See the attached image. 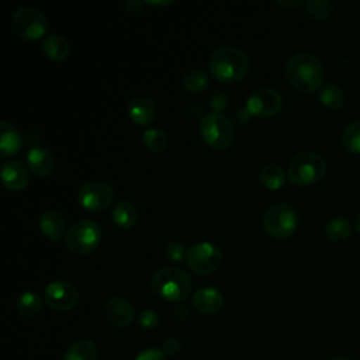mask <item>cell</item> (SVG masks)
<instances>
[{
	"label": "cell",
	"instance_id": "obj_36",
	"mask_svg": "<svg viewBox=\"0 0 360 360\" xmlns=\"http://www.w3.org/2000/svg\"><path fill=\"white\" fill-rule=\"evenodd\" d=\"M188 314H190L188 305H186V304H183V302H179V304L174 307V315H176V318H179V319H186V318L188 316Z\"/></svg>",
	"mask_w": 360,
	"mask_h": 360
},
{
	"label": "cell",
	"instance_id": "obj_18",
	"mask_svg": "<svg viewBox=\"0 0 360 360\" xmlns=\"http://www.w3.org/2000/svg\"><path fill=\"white\" fill-rule=\"evenodd\" d=\"M39 228L51 240H59L66 236V222L63 215L56 210H45L39 217Z\"/></svg>",
	"mask_w": 360,
	"mask_h": 360
},
{
	"label": "cell",
	"instance_id": "obj_33",
	"mask_svg": "<svg viewBox=\"0 0 360 360\" xmlns=\"http://www.w3.org/2000/svg\"><path fill=\"white\" fill-rule=\"evenodd\" d=\"M160 350L166 354V357H176L181 352V340L179 338L170 336L162 342Z\"/></svg>",
	"mask_w": 360,
	"mask_h": 360
},
{
	"label": "cell",
	"instance_id": "obj_10",
	"mask_svg": "<svg viewBox=\"0 0 360 360\" xmlns=\"http://www.w3.org/2000/svg\"><path fill=\"white\" fill-rule=\"evenodd\" d=\"M80 205L91 212L107 210L114 200V188L101 179H91L82 184L77 191Z\"/></svg>",
	"mask_w": 360,
	"mask_h": 360
},
{
	"label": "cell",
	"instance_id": "obj_35",
	"mask_svg": "<svg viewBox=\"0 0 360 360\" xmlns=\"http://www.w3.org/2000/svg\"><path fill=\"white\" fill-rule=\"evenodd\" d=\"M143 7V1L141 0H127L124 1V8L129 13H139Z\"/></svg>",
	"mask_w": 360,
	"mask_h": 360
},
{
	"label": "cell",
	"instance_id": "obj_23",
	"mask_svg": "<svg viewBox=\"0 0 360 360\" xmlns=\"http://www.w3.org/2000/svg\"><path fill=\"white\" fill-rule=\"evenodd\" d=\"M257 179H259V183L269 190H278L287 181V176H285L284 170L276 163L264 165L259 170Z\"/></svg>",
	"mask_w": 360,
	"mask_h": 360
},
{
	"label": "cell",
	"instance_id": "obj_29",
	"mask_svg": "<svg viewBox=\"0 0 360 360\" xmlns=\"http://www.w3.org/2000/svg\"><path fill=\"white\" fill-rule=\"evenodd\" d=\"M342 143L352 153H360V120H354L346 125L342 132Z\"/></svg>",
	"mask_w": 360,
	"mask_h": 360
},
{
	"label": "cell",
	"instance_id": "obj_39",
	"mask_svg": "<svg viewBox=\"0 0 360 360\" xmlns=\"http://www.w3.org/2000/svg\"><path fill=\"white\" fill-rule=\"evenodd\" d=\"M354 228L357 229V232L360 233V211L356 214L354 217Z\"/></svg>",
	"mask_w": 360,
	"mask_h": 360
},
{
	"label": "cell",
	"instance_id": "obj_27",
	"mask_svg": "<svg viewBox=\"0 0 360 360\" xmlns=\"http://www.w3.org/2000/svg\"><path fill=\"white\" fill-rule=\"evenodd\" d=\"M210 75L202 69H191L183 77V87L190 93H201L210 87Z\"/></svg>",
	"mask_w": 360,
	"mask_h": 360
},
{
	"label": "cell",
	"instance_id": "obj_15",
	"mask_svg": "<svg viewBox=\"0 0 360 360\" xmlns=\"http://www.w3.org/2000/svg\"><path fill=\"white\" fill-rule=\"evenodd\" d=\"M28 180V170L20 160L10 159L1 165V183L6 188L21 191L27 187Z\"/></svg>",
	"mask_w": 360,
	"mask_h": 360
},
{
	"label": "cell",
	"instance_id": "obj_16",
	"mask_svg": "<svg viewBox=\"0 0 360 360\" xmlns=\"http://www.w3.org/2000/svg\"><path fill=\"white\" fill-rule=\"evenodd\" d=\"M127 112L132 122L138 125H146L155 121L158 108L155 101L148 96H135L127 105Z\"/></svg>",
	"mask_w": 360,
	"mask_h": 360
},
{
	"label": "cell",
	"instance_id": "obj_30",
	"mask_svg": "<svg viewBox=\"0 0 360 360\" xmlns=\"http://www.w3.org/2000/svg\"><path fill=\"white\" fill-rule=\"evenodd\" d=\"M335 8L333 1L330 0H308L305 3L307 14L314 20H326L332 15Z\"/></svg>",
	"mask_w": 360,
	"mask_h": 360
},
{
	"label": "cell",
	"instance_id": "obj_31",
	"mask_svg": "<svg viewBox=\"0 0 360 360\" xmlns=\"http://www.w3.org/2000/svg\"><path fill=\"white\" fill-rule=\"evenodd\" d=\"M136 322L138 325L145 329V330H152L155 329L158 325H159V315L156 311L153 309H143L138 314V318H136Z\"/></svg>",
	"mask_w": 360,
	"mask_h": 360
},
{
	"label": "cell",
	"instance_id": "obj_1",
	"mask_svg": "<svg viewBox=\"0 0 360 360\" xmlns=\"http://www.w3.org/2000/svg\"><path fill=\"white\" fill-rule=\"evenodd\" d=\"M250 60L248 53L233 45H221L215 48L208 58L211 76L222 83H235L242 80L249 72Z\"/></svg>",
	"mask_w": 360,
	"mask_h": 360
},
{
	"label": "cell",
	"instance_id": "obj_20",
	"mask_svg": "<svg viewBox=\"0 0 360 360\" xmlns=\"http://www.w3.org/2000/svg\"><path fill=\"white\" fill-rule=\"evenodd\" d=\"M111 219L118 228H132L138 221V210L131 201L120 200L112 205Z\"/></svg>",
	"mask_w": 360,
	"mask_h": 360
},
{
	"label": "cell",
	"instance_id": "obj_24",
	"mask_svg": "<svg viewBox=\"0 0 360 360\" xmlns=\"http://www.w3.org/2000/svg\"><path fill=\"white\" fill-rule=\"evenodd\" d=\"M319 101L329 110H340L345 104V91L335 83H325L318 93Z\"/></svg>",
	"mask_w": 360,
	"mask_h": 360
},
{
	"label": "cell",
	"instance_id": "obj_34",
	"mask_svg": "<svg viewBox=\"0 0 360 360\" xmlns=\"http://www.w3.org/2000/svg\"><path fill=\"white\" fill-rule=\"evenodd\" d=\"M135 360H167V357L158 347H146L136 354Z\"/></svg>",
	"mask_w": 360,
	"mask_h": 360
},
{
	"label": "cell",
	"instance_id": "obj_38",
	"mask_svg": "<svg viewBox=\"0 0 360 360\" xmlns=\"http://www.w3.org/2000/svg\"><path fill=\"white\" fill-rule=\"evenodd\" d=\"M148 4H152V6H167V4H172L173 1L172 0H165V1H146Z\"/></svg>",
	"mask_w": 360,
	"mask_h": 360
},
{
	"label": "cell",
	"instance_id": "obj_26",
	"mask_svg": "<svg viewBox=\"0 0 360 360\" xmlns=\"http://www.w3.org/2000/svg\"><path fill=\"white\" fill-rule=\"evenodd\" d=\"M352 231H353L352 222L343 217L332 218L330 221H328L325 226L326 236L335 242H343L349 239V236L352 235Z\"/></svg>",
	"mask_w": 360,
	"mask_h": 360
},
{
	"label": "cell",
	"instance_id": "obj_12",
	"mask_svg": "<svg viewBox=\"0 0 360 360\" xmlns=\"http://www.w3.org/2000/svg\"><path fill=\"white\" fill-rule=\"evenodd\" d=\"M44 300L52 309L70 311L79 302V291L70 281L55 280L45 287Z\"/></svg>",
	"mask_w": 360,
	"mask_h": 360
},
{
	"label": "cell",
	"instance_id": "obj_11",
	"mask_svg": "<svg viewBox=\"0 0 360 360\" xmlns=\"http://www.w3.org/2000/svg\"><path fill=\"white\" fill-rule=\"evenodd\" d=\"M283 107V96L273 87H262L250 93L246 101V111L259 118L276 115Z\"/></svg>",
	"mask_w": 360,
	"mask_h": 360
},
{
	"label": "cell",
	"instance_id": "obj_25",
	"mask_svg": "<svg viewBox=\"0 0 360 360\" xmlns=\"http://www.w3.org/2000/svg\"><path fill=\"white\" fill-rule=\"evenodd\" d=\"M44 307V298L35 291H24L17 300V311L25 318L37 316Z\"/></svg>",
	"mask_w": 360,
	"mask_h": 360
},
{
	"label": "cell",
	"instance_id": "obj_2",
	"mask_svg": "<svg viewBox=\"0 0 360 360\" xmlns=\"http://www.w3.org/2000/svg\"><path fill=\"white\" fill-rule=\"evenodd\" d=\"M285 77L298 91L311 93L322 87L325 69L314 53L297 52L285 63Z\"/></svg>",
	"mask_w": 360,
	"mask_h": 360
},
{
	"label": "cell",
	"instance_id": "obj_5",
	"mask_svg": "<svg viewBox=\"0 0 360 360\" xmlns=\"http://www.w3.org/2000/svg\"><path fill=\"white\" fill-rule=\"evenodd\" d=\"M264 232L274 239H287L294 235L300 224L298 211L287 202L270 205L263 214Z\"/></svg>",
	"mask_w": 360,
	"mask_h": 360
},
{
	"label": "cell",
	"instance_id": "obj_14",
	"mask_svg": "<svg viewBox=\"0 0 360 360\" xmlns=\"http://www.w3.org/2000/svg\"><path fill=\"white\" fill-rule=\"evenodd\" d=\"M104 316L110 325L125 328L134 321V308L125 298L112 297L104 305Z\"/></svg>",
	"mask_w": 360,
	"mask_h": 360
},
{
	"label": "cell",
	"instance_id": "obj_17",
	"mask_svg": "<svg viewBox=\"0 0 360 360\" xmlns=\"http://www.w3.org/2000/svg\"><path fill=\"white\" fill-rule=\"evenodd\" d=\"M53 153L44 146H34L27 153V166L32 174L38 177H45L51 174L55 169Z\"/></svg>",
	"mask_w": 360,
	"mask_h": 360
},
{
	"label": "cell",
	"instance_id": "obj_7",
	"mask_svg": "<svg viewBox=\"0 0 360 360\" xmlns=\"http://www.w3.org/2000/svg\"><path fill=\"white\" fill-rule=\"evenodd\" d=\"M101 228L100 225L89 218L76 221L66 232L65 245L72 253L87 255L98 248L101 243Z\"/></svg>",
	"mask_w": 360,
	"mask_h": 360
},
{
	"label": "cell",
	"instance_id": "obj_8",
	"mask_svg": "<svg viewBox=\"0 0 360 360\" xmlns=\"http://www.w3.org/2000/svg\"><path fill=\"white\" fill-rule=\"evenodd\" d=\"M13 32L22 39H39L48 31V20L45 14L32 6H21L15 8L10 17Z\"/></svg>",
	"mask_w": 360,
	"mask_h": 360
},
{
	"label": "cell",
	"instance_id": "obj_40",
	"mask_svg": "<svg viewBox=\"0 0 360 360\" xmlns=\"http://www.w3.org/2000/svg\"><path fill=\"white\" fill-rule=\"evenodd\" d=\"M329 360H350V359L346 357V356H333V357H330Z\"/></svg>",
	"mask_w": 360,
	"mask_h": 360
},
{
	"label": "cell",
	"instance_id": "obj_19",
	"mask_svg": "<svg viewBox=\"0 0 360 360\" xmlns=\"http://www.w3.org/2000/svg\"><path fill=\"white\" fill-rule=\"evenodd\" d=\"M0 155L1 158H8L20 150L22 145V136L20 131L6 120L0 121Z\"/></svg>",
	"mask_w": 360,
	"mask_h": 360
},
{
	"label": "cell",
	"instance_id": "obj_13",
	"mask_svg": "<svg viewBox=\"0 0 360 360\" xmlns=\"http://www.w3.org/2000/svg\"><path fill=\"white\" fill-rule=\"evenodd\" d=\"M224 305V294L215 287H202L191 297V307L195 312L211 315L218 312Z\"/></svg>",
	"mask_w": 360,
	"mask_h": 360
},
{
	"label": "cell",
	"instance_id": "obj_9",
	"mask_svg": "<svg viewBox=\"0 0 360 360\" xmlns=\"http://www.w3.org/2000/svg\"><path fill=\"white\" fill-rule=\"evenodd\" d=\"M221 249L211 242H198L186 250V262L197 274H210L222 264Z\"/></svg>",
	"mask_w": 360,
	"mask_h": 360
},
{
	"label": "cell",
	"instance_id": "obj_28",
	"mask_svg": "<svg viewBox=\"0 0 360 360\" xmlns=\"http://www.w3.org/2000/svg\"><path fill=\"white\" fill-rule=\"evenodd\" d=\"M143 145L150 152H162L166 149L169 143V136L162 128H148L142 135Z\"/></svg>",
	"mask_w": 360,
	"mask_h": 360
},
{
	"label": "cell",
	"instance_id": "obj_6",
	"mask_svg": "<svg viewBox=\"0 0 360 360\" xmlns=\"http://www.w3.org/2000/svg\"><path fill=\"white\" fill-rule=\"evenodd\" d=\"M326 173V162L316 152H300L288 163V180L297 186H308L319 181Z\"/></svg>",
	"mask_w": 360,
	"mask_h": 360
},
{
	"label": "cell",
	"instance_id": "obj_4",
	"mask_svg": "<svg viewBox=\"0 0 360 360\" xmlns=\"http://www.w3.org/2000/svg\"><path fill=\"white\" fill-rule=\"evenodd\" d=\"M200 135L202 141L215 150L228 149L235 141V127L221 111L207 112L200 121Z\"/></svg>",
	"mask_w": 360,
	"mask_h": 360
},
{
	"label": "cell",
	"instance_id": "obj_21",
	"mask_svg": "<svg viewBox=\"0 0 360 360\" xmlns=\"http://www.w3.org/2000/svg\"><path fill=\"white\" fill-rule=\"evenodd\" d=\"M44 53L52 60H63L70 53V44L62 34H48L42 41Z\"/></svg>",
	"mask_w": 360,
	"mask_h": 360
},
{
	"label": "cell",
	"instance_id": "obj_37",
	"mask_svg": "<svg viewBox=\"0 0 360 360\" xmlns=\"http://www.w3.org/2000/svg\"><path fill=\"white\" fill-rule=\"evenodd\" d=\"M276 3L284 8H294L302 4V0H276Z\"/></svg>",
	"mask_w": 360,
	"mask_h": 360
},
{
	"label": "cell",
	"instance_id": "obj_22",
	"mask_svg": "<svg viewBox=\"0 0 360 360\" xmlns=\"http://www.w3.org/2000/svg\"><path fill=\"white\" fill-rule=\"evenodd\" d=\"M97 346L90 339H77L65 350L63 360H97Z\"/></svg>",
	"mask_w": 360,
	"mask_h": 360
},
{
	"label": "cell",
	"instance_id": "obj_32",
	"mask_svg": "<svg viewBox=\"0 0 360 360\" xmlns=\"http://www.w3.org/2000/svg\"><path fill=\"white\" fill-rule=\"evenodd\" d=\"M165 256L167 260L172 262H181L183 257H186L184 246L180 242H169L165 248Z\"/></svg>",
	"mask_w": 360,
	"mask_h": 360
},
{
	"label": "cell",
	"instance_id": "obj_3",
	"mask_svg": "<svg viewBox=\"0 0 360 360\" xmlns=\"http://www.w3.org/2000/svg\"><path fill=\"white\" fill-rule=\"evenodd\" d=\"M191 288L190 276L174 266L158 270L150 278V291L156 297L170 302H183L190 297Z\"/></svg>",
	"mask_w": 360,
	"mask_h": 360
}]
</instances>
